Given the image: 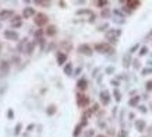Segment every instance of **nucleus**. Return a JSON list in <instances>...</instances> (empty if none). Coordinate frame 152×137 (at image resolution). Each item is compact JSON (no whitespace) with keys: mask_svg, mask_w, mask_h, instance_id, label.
<instances>
[{"mask_svg":"<svg viewBox=\"0 0 152 137\" xmlns=\"http://www.w3.org/2000/svg\"><path fill=\"white\" fill-rule=\"evenodd\" d=\"M151 36H152V32H151Z\"/></svg>","mask_w":152,"mask_h":137,"instance_id":"43","label":"nucleus"},{"mask_svg":"<svg viewBox=\"0 0 152 137\" xmlns=\"http://www.w3.org/2000/svg\"><path fill=\"white\" fill-rule=\"evenodd\" d=\"M130 65H131V56H130V53H126L124 57H123V66L128 67Z\"/></svg>","mask_w":152,"mask_h":137,"instance_id":"17","label":"nucleus"},{"mask_svg":"<svg viewBox=\"0 0 152 137\" xmlns=\"http://www.w3.org/2000/svg\"><path fill=\"white\" fill-rule=\"evenodd\" d=\"M147 53H148V48L147 46H142V48L140 49V56H144Z\"/></svg>","mask_w":152,"mask_h":137,"instance_id":"26","label":"nucleus"},{"mask_svg":"<svg viewBox=\"0 0 152 137\" xmlns=\"http://www.w3.org/2000/svg\"><path fill=\"white\" fill-rule=\"evenodd\" d=\"M110 84L114 85V87H117V85H119V81H117V80H112V81H110Z\"/></svg>","mask_w":152,"mask_h":137,"instance_id":"36","label":"nucleus"},{"mask_svg":"<svg viewBox=\"0 0 152 137\" xmlns=\"http://www.w3.org/2000/svg\"><path fill=\"white\" fill-rule=\"evenodd\" d=\"M23 17L17 16V17H13V21H11V27L13 28H17V27H21V24H23Z\"/></svg>","mask_w":152,"mask_h":137,"instance_id":"15","label":"nucleus"},{"mask_svg":"<svg viewBox=\"0 0 152 137\" xmlns=\"http://www.w3.org/2000/svg\"><path fill=\"white\" fill-rule=\"evenodd\" d=\"M35 35H36V36H40V35H42V31H40V30H39V31H38V32H36V34H35Z\"/></svg>","mask_w":152,"mask_h":137,"instance_id":"41","label":"nucleus"},{"mask_svg":"<svg viewBox=\"0 0 152 137\" xmlns=\"http://www.w3.org/2000/svg\"><path fill=\"white\" fill-rule=\"evenodd\" d=\"M49 21V17L45 14V13H36L35 16H34V23L35 25H38V27H43V25H46Z\"/></svg>","mask_w":152,"mask_h":137,"instance_id":"3","label":"nucleus"},{"mask_svg":"<svg viewBox=\"0 0 152 137\" xmlns=\"http://www.w3.org/2000/svg\"><path fill=\"white\" fill-rule=\"evenodd\" d=\"M59 4H60V6H62V7H66V3H64V1H60V3H59Z\"/></svg>","mask_w":152,"mask_h":137,"instance_id":"40","label":"nucleus"},{"mask_svg":"<svg viewBox=\"0 0 152 137\" xmlns=\"http://www.w3.org/2000/svg\"><path fill=\"white\" fill-rule=\"evenodd\" d=\"M120 137H127V133H126L124 130H121V131H120Z\"/></svg>","mask_w":152,"mask_h":137,"instance_id":"39","label":"nucleus"},{"mask_svg":"<svg viewBox=\"0 0 152 137\" xmlns=\"http://www.w3.org/2000/svg\"><path fill=\"white\" fill-rule=\"evenodd\" d=\"M138 102H140V95H136V97H133L128 101V105H130V106H137Z\"/></svg>","mask_w":152,"mask_h":137,"instance_id":"19","label":"nucleus"},{"mask_svg":"<svg viewBox=\"0 0 152 137\" xmlns=\"http://www.w3.org/2000/svg\"><path fill=\"white\" fill-rule=\"evenodd\" d=\"M96 52H99V53H109V55H112L113 52H114V48H113L112 45H109L107 42H101V43H96L95 46H94Z\"/></svg>","mask_w":152,"mask_h":137,"instance_id":"2","label":"nucleus"},{"mask_svg":"<svg viewBox=\"0 0 152 137\" xmlns=\"http://www.w3.org/2000/svg\"><path fill=\"white\" fill-rule=\"evenodd\" d=\"M105 28H107V24H103L99 27V31H105Z\"/></svg>","mask_w":152,"mask_h":137,"instance_id":"37","label":"nucleus"},{"mask_svg":"<svg viewBox=\"0 0 152 137\" xmlns=\"http://www.w3.org/2000/svg\"><path fill=\"white\" fill-rule=\"evenodd\" d=\"M113 72H114L113 67H107V69H106V73H113Z\"/></svg>","mask_w":152,"mask_h":137,"instance_id":"38","label":"nucleus"},{"mask_svg":"<svg viewBox=\"0 0 152 137\" xmlns=\"http://www.w3.org/2000/svg\"><path fill=\"white\" fill-rule=\"evenodd\" d=\"M95 4L98 6V7L105 8V6H107V1H105V0H99V1H96Z\"/></svg>","mask_w":152,"mask_h":137,"instance_id":"25","label":"nucleus"},{"mask_svg":"<svg viewBox=\"0 0 152 137\" xmlns=\"http://www.w3.org/2000/svg\"><path fill=\"white\" fill-rule=\"evenodd\" d=\"M10 70V63L8 62H1V65H0V73L3 74V76H6Z\"/></svg>","mask_w":152,"mask_h":137,"instance_id":"13","label":"nucleus"},{"mask_svg":"<svg viewBox=\"0 0 152 137\" xmlns=\"http://www.w3.org/2000/svg\"><path fill=\"white\" fill-rule=\"evenodd\" d=\"M109 14H110V11H109L107 8H106V10H103V11H102V17H109Z\"/></svg>","mask_w":152,"mask_h":137,"instance_id":"33","label":"nucleus"},{"mask_svg":"<svg viewBox=\"0 0 152 137\" xmlns=\"http://www.w3.org/2000/svg\"><path fill=\"white\" fill-rule=\"evenodd\" d=\"M38 6H42V7H50V1H42V0H36L35 1Z\"/></svg>","mask_w":152,"mask_h":137,"instance_id":"23","label":"nucleus"},{"mask_svg":"<svg viewBox=\"0 0 152 137\" xmlns=\"http://www.w3.org/2000/svg\"><path fill=\"white\" fill-rule=\"evenodd\" d=\"M138 109H140V112L141 113H147V106H144V105H140Z\"/></svg>","mask_w":152,"mask_h":137,"instance_id":"30","label":"nucleus"},{"mask_svg":"<svg viewBox=\"0 0 152 137\" xmlns=\"http://www.w3.org/2000/svg\"><path fill=\"white\" fill-rule=\"evenodd\" d=\"M101 101H102L103 105H107L110 102V97H109V92L107 91H102L101 92Z\"/></svg>","mask_w":152,"mask_h":137,"instance_id":"12","label":"nucleus"},{"mask_svg":"<svg viewBox=\"0 0 152 137\" xmlns=\"http://www.w3.org/2000/svg\"><path fill=\"white\" fill-rule=\"evenodd\" d=\"M147 91H152V81H147Z\"/></svg>","mask_w":152,"mask_h":137,"instance_id":"32","label":"nucleus"},{"mask_svg":"<svg viewBox=\"0 0 152 137\" xmlns=\"http://www.w3.org/2000/svg\"><path fill=\"white\" fill-rule=\"evenodd\" d=\"M96 137H106V136H105V134H98Z\"/></svg>","mask_w":152,"mask_h":137,"instance_id":"42","label":"nucleus"},{"mask_svg":"<svg viewBox=\"0 0 152 137\" xmlns=\"http://www.w3.org/2000/svg\"><path fill=\"white\" fill-rule=\"evenodd\" d=\"M56 111H57L56 105H49V106H48V109H46V113H48L49 116H53V115L56 113Z\"/></svg>","mask_w":152,"mask_h":137,"instance_id":"18","label":"nucleus"},{"mask_svg":"<svg viewBox=\"0 0 152 137\" xmlns=\"http://www.w3.org/2000/svg\"><path fill=\"white\" fill-rule=\"evenodd\" d=\"M81 129H82V123H80V125H77V126H75V130H74L73 136H74V137H78V134L81 133Z\"/></svg>","mask_w":152,"mask_h":137,"instance_id":"22","label":"nucleus"},{"mask_svg":"<svg viewBox=\"0 0 152 137\" xmlns=\"http://www.w3.org/2000/svg\"><path fill=\"white\" fill-rule=\"evenodd\" d=\"M7 118H8V119H13V118H14V112H13V109H8Z\"/></svg>","mask_w":152,"mask_h":137,"instance_id":"31","label":"nucleus"},{"mask_svg":"<svg viewBox=\"0 0 152 137\" xmlns=\"http://www.w3.org/2000/svg\"><path fill=\"white\" fill-rule=\"evenodd\" d=\"M126 6H127V8L130 7V11H131V10H136V8L140 7L141 1H138V0H128V1H126Z\"/></svg>","mask_w":152,"mask_h":137,"instance_id":"9","label":"nucleus"},{"mask_svg":"<svg viewBox=\"0 0 152 137\" xmlns=\"http://www.w3.org/2000/svg\"><path fill=\"white\" fill-rule=\"evenodd\" d=\"M145 126H147V123H145V120H142V119H140V120L136 122V129L138 130V131H144Z\"/></svg>","mask_w":152,"mask_h":137,"instance_id":"16","label":"nucleus"},{"mask_svg":"<svg viewBox=\"0 0 152 137\" xmlns=\"http://www.w3.org/2000/svg\"><path fill=\"white\" fill-rule=\"evenodd\" d=\"M133 63H134V69H137V70H138V69H140V60H134Z\"/></svg>","mask_w":152,"mask_h":137,"instance_id":"34","label":"nucleus"},{"mask_svg":"<svg viewBox=\"0 0 152 137\" xmlns=\"http://www.w3.org/2000/svg\"><path fill=\"white\" fill-rule=\"evenodd\" d=\"M138 46H140V45H134V46H133V48L130 49V53H133V52H136L137 49H138Z\"/></svg>","mask_w":152,"mask_h":137,"instance_id":"35","label":"nucleus"},{"mask_svg":"<svg viewBox=\"0 0 152 137\" xmlns=\"http://www.w3.org/2000/svg\"><path fill=\"white\" fill-rule=\"evenodd\" d=\"M77 105L80 108H87L89 105V97L85 94H77Z\"/></svg>","mask_w":152,"mask_h":137,"instance_id":"4","label":"nucleus"},{"mask_svg":"<svg viewBox=\"0 0 152 137\" xmlns=\"http://www.w3.org/2000/svg\"><path fill=\"white\" fill-rule=\"evenodd\" d=\"M148 74H152V67H147L142 70V76H148Z\"/></svg>","mask_w":152,"mask_h":137,"instance_id":"27","label":"nucleus"},{"mask_svg":"<svg viewBox=\"0 0 152 137\" xmlns=\"http://www.w3.org/2000/svg\"><path fill=\"white\" fill-rule=\"evenodd\" d=\"M35 14H36V13H35L34 7H25L24 10H23V18H31V17H34Z\"/></svg>","mask_w":152,"mask_h":137,"instance_id":"8","label":"nucleus"},{"mask_svg":"<svg viewBox=\"0 0 152 137\" xmlns=\"http://www.w3.org/2000/svg\"><path fill=\"white\" fill-rule=\"evenodd\" d=\"M66 60H67V55L63 53V52H57V65H63L66 63Z\"/></svg>","mask_w":152,"mask_h":137,"instance_id":"14","label":"nucleus"},{"mask_svg":"<svg viewBox=\"0 0 152 137\" xmlns=\"http://www.w3.org/2000/svg\"><path fill=\"white\" fill-rule=\"evenodd\" d=\"M77 14L80 16V14H92V13H91L89 10H78V11H77Z\"/></svg>","mask_w":152,"mask_h":137,"instance_id":"29","label":"nucleus"},{"mask_svg":"<svg viewBox=\"0 0 152 137\" xmlns=\"http://www.w3.org/2000/svg\"><path fill=\"white\" fill-rule=\"evenodd\" d=\"M120 35H121V30H109V31H106V34H105V38H106L109 45H114Z\"/></svg>","mask_w":152,"mask_h":137,"instance_id":"1","label":"nucleus"},{"mask_svg":"<svg viewBox=\"0 0 152 137\" xmlns=\"http://www.w3.org/2000/svg\"><path fill=\"white\" fill-rule=\"evenodd\" d=\"M78 52H80L81 55H85V56H91L92 55V52H94V49L89 46L88 43H82L78 46Z\"/></svg>","mask_w":152,"mask_h":137,"instance_id":"5","label":"nucleus"},{"mask_svg":"<svg viewBox=\"0 0 152 137\" xmlns=\"http://www.w3.org/2000/svg\"><path fill=\"white\" fill-rule=\"evenodd\" d=\"M64 73H66L67 76H71V73H73V66H71V63H67V65L64 66Z\"/></svg>","mask_w":152,"mask_h":137,"instance_id":"20","label":"nucleus"},{"mask_svg":"<svg viewBox=\"0 0 152 137\" xmlns=\"http://www.w3.org/2000/svg\"><path fill=\"white\" fill-rule=\"evenodd\" d=\"M14 17V11L13 10H1L0 11V20H10Z\"/></svg>","mask_w":152,"mask_h":137,"instance_id":"6","label":"nucleus"},{"mask_svg":"<svg viewBox=\"0 0 152 137\" xmlns=\"http://www.w3.org/2000/svg\"><path fill=\"white\" fill-rule=\"evenodd\" d=\"M113 95H114V99H116L117 102H120L121 94H120V91H119V89H114V91H113Z\"/></svg>","mask_w":152,"mask_h":137,"instance_id":"24","label":"nucleus"},{"mask_svg":"<svg viewBox=\"0 0 152 137\" xmlns=\"http://www.w3.org/2000/svg\"><path fill=\"white\" fill-rule=\"evenodd\" d=\"M20 131H21V123H18V125L16 126V130H14V134H16V136H18V134H20Z\"/></svg>","mask_w":152,"mask_h":137,"instance_id":"28","label":"nucleus"},{"mask_svg":"<svg viewBox=\"0 0 152 137\" xmlns=\"http://www.w3.org/2000/svg\"><path fill=\"white\" fill-rule=\"evenodd\" d=\"M77 88L80 89V91H85V89L88 88V81L85 80V78H80V80L77 81Z\"/></svg>","mask_w":152,"mask_h":137,"instance_id":"10","label":"nucleus"},{"mask_svg":"<svg viewBox=\"0 0 152 137\" xmlns=\"http://www.w3.org/2000/svg\"><path fill=\"white\" fill-rule=\"evenodd\" d=\"M34 48H35V43H28L27 48H25V53H27V55H31Z\"/></svg>","mask_w":152,"mask_h":137,"instance_id":"21","label":"nucleus"},{"mask_svg":"<svg viewBox=\"0 0 152 137\" xmlns=\"http://www.w3.org/2000/svg\"><path fill=\"white\" fill-rule=\"evenodd\" d=\"M45 32H46L48 36H55V35L57 34V27H56V25H49Z\"/></svg>","mask_w":152,"mask_h":137,"instance_id":"11","label":"nucleus"},{"mask_svg":"<svg viewBox=\"0 0 152 137\" xmlns=\"http://www.w3.org/2000/svg\"><path fill=\"white\" fill-rule=\"evenodd\" d=\"M4 38L8 41H17L18 39V34L16 31H13V30H7V31H4Z\"/></svg>","mask_w":152,"mask_h":137,"instance_id":"7","label":"nucleus"}]
</instances>
